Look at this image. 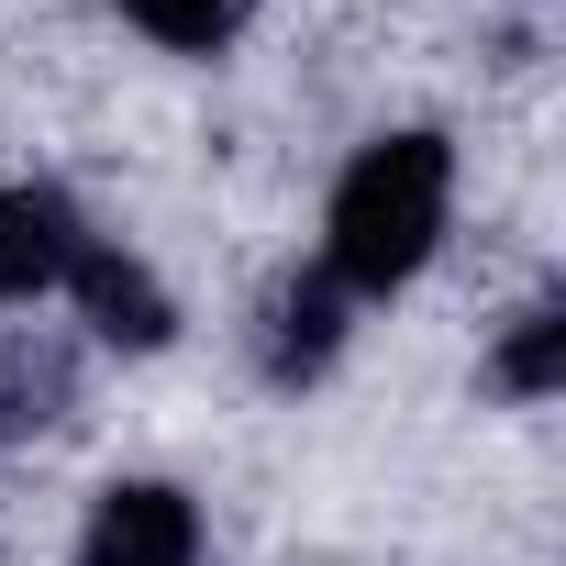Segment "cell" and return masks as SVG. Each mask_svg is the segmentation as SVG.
Here are the masks:
<instances>
[{
  "label": "cell",
  "mask_w": 566,
  "mask_h": 566,
  "mask_svg": "<svg viewBox=\"0 0 566 566\" xmlns=\"http://www.w3.org/2000/svg\"><path fill=\"white\" fill-rule=\"evenodd\" d=\"M444 222H455V145L433 123H400V134L356 145V167L334 178V200H323V277L345 301H389V290H411L433 266Z\"/></svg>",
  "instance_id": "obj_1"
},
{
  "label": "cell",
  "mask_w": 566,
  "mask_h": 566,
  "mask_svg": "<svg viewBox=\"0 0 566 566\" xmlns=\"http://www.w3.org/2000/svg\"><path fill=\"white\" fill-rule=\"evenodd\" d=\"M345 334H356V301L334 290L323 266H290V277H266V301L244 323V356H255L266 389H312V378H334Z\"/></svg>",
  "instance_id": "obj_2"
},
{
  "label": "cell",
  "mask_w": 566,
  "mask_h": 566,
  "mask_svg": "<svg viewBox=\"0 0 566 566\" xmlns=\"http://www.w3.org/2000/svg\"><path fill=\"white\" fill-rule=\"evenodd\" d=\"M78 566H200V500L167 478H112L78 522Z\"/></svg>",
  "instance_id": "obj_3"
},
{
  "label": "cell",
  "mask_w": 566,
  "mask_h": 566,
  "mask_svg": "<svg viewBox=\"0 0 566 566\" xmlns=\"http://www.w3.org/2000/svg\"><path fill=\"white\" fill-rule=\"evenodd\" d=\"M90 244V211L56 189V178H12L0 189V312H34L67 290V266Z\"/></svg>",
  "instance_id": "obj_4"
},
{
  "label": "cell",
  "mask_w": 566,
  "mask_h": 566,
  "mask_svg": "<svg viewBox=\"0 0 566 566\" xmlns=\"http://www.w3.org/2000/svg\"><path fill=\"white\" fill-rule=\"evenodd\" d=\"M56 301H78V323H90L101 345H123V356H156V345L178 334L167 277H156L145 255H123L112 233H90V244H78V266H67V290H56Z\"/></svg>",
  "instance_id": "obj_5"
},
{
  "label": "cell",
  "mask_w": 566,
  "mask_h": 566,
  "mask_svg": "<svg viewBox=\"0 0 566 566\" xmlns=\"http://www.w3.org/2000/svg\"><path fill=\"white\" fill-rule=\"evenodd\" d=\"M67 411H78V356L45 334H0V444H23Z\"/></svg>",
  "instance_id": "obj_6"
},
{
  "label": "cell",
  "mask_w": 566,
  "mask_h": 566,
  "mask_svg": "<svg viewBox=\"0 0 566 566\" xmlns=\"http://www.w3.org/2000/svg\"><path fill=\"white\" fill-rule=\"evenodd\" d=\"M555 378H566V301L533 290V301L500 323V345H489V389H500V400H555Z\"/></svg>",
  "instance_id": "obj_7"
},
{
  "label": "cell",
  "mask_w": 566,
  "mask_h": 566,
  "mask_svg": "<svg viewBox=\"0 0 566 566\" xmlns=\"http://www.w3.org/2000/svg\"><path fill=\"white\" fill-rule=\"evenodd\" d=\"M123 23L156 34L167 56H222V45L255 23V0H123Z\"/></svg>",
  "instance_id": "obj_8"
}]
</instances>
